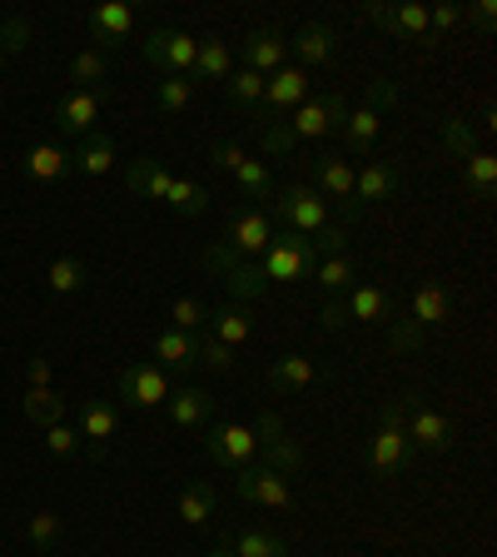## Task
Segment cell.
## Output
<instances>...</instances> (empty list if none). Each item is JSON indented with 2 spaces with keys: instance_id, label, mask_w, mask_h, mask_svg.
Wrapping results in <instances>:
<instances>
[{
  "instance_id": "cell-6",
  "label": "cell",
  "mask_w": 497,
  "mask_h": 557,
  "mask_svg": "<svg viewBox=\"0 0 497 557\" xmlns=\"http://www.w3.org/2000/svg\"><path fill=\"white\" fill-rule=\"evenodd\" d=\"M170 373L154 369V363H125L115 379V398L125 408H164V398H170Z\"/></svg>"
},
{
  "instance_id": "cell-21",
  "label": "cell",
  "mask_w": 497,
  "mask_h": 557,
  "mask_svg": "<svg viewBox=\"0 0 497 557\" xmlns=\"http://www.w3.org/2000/svg\"><path fill=\"white\" fill-rule=\"evenodd\" d=\"M75 429H80V438L85 443H95V453L104 448V443L120 433V404H110V398H85L80 408H75Z\"/></svg>"
},
{
  "instance_id": "cell-14",
  "label": "cell",
  "mask_w": 497,
  "mask_h": 557,
  "mask_svg": "<svg viewBox=\"0 0 497 557\" xmlns=\"http://www.w3.org/2000/svg\"><path fill=\"white\" fill-rule=\"evenodd\" d=\"M164 413H170L174 429H199V423L214 418V394L199 388V383H179V388H170V398H164Z\"/></svg>"
},
{
  "instance_id": "cell-41",
  "label": "cell",
  "mask_w": 497,
  "mask_h": 557,
  "mask_svg": "<svg viewBox=\"0 0 497 557\" xmlns=\"http://www.w3.org/2000/svg\"><path fill=\"white\" fill-rule=\"evenodd\" d=\"M443 145H448L452 160H468V154H477V125L463 115H452L443 120Z\"/></svg>"
},
{
  "instance_id": "cell-34",
  "label": "cell",
  "mask_w": 497,
  "mask_h": 557,
  "mask_svg": "<svg viewBox=\"0 0 497 557\" xmlns=\"http://www.w3.org/2000/svg\"><path fill=\"white\" fill-rule=\"evenodd\" d=\"M214 508H220V493H214V483L179 487V518H185L189 528H204V522L214 518Z\"/></svg>"
},
{
  "instance_id": "cell-53",
  "label": "cell",
  "mask_w": 497,
  "mask_h": 557,
  "mask_svg": "<svg viewBox=\"0 0 497 557\" xmlns=\"http://www.w3.org/2000/svg\"><path fill=\"white\" fill-rule=\"evenodd\" d=\"M428 344V334L413 324V319H394V329H388V348H398V354H413V348Z\"/></svg>"
},
{
  "instance_id": "cell-9",
  "label": "cell",
  "mask_w": 497,
  "mask_h": 557,
  "mask_svg": "<svg viewBox=\"0 0 497 557\" xmlns=\"http://www.w3.org/2000/svg\"><path fill=\"white\" fill-rule=\"evenodd\" d=\"M204 453L220 468H234V473H239V468L254 463L259 438H254V429H249V423H214V429H209V438H204Z\"/></svg>"
},
{
  "instance_id": "cell-50",
  "label": "cell",
  "mask_w": 497,
  "mask_h": 557,
  "mask_svg": "<svg viewBox=\"0 0 497 557\" xmlns=\"http://www.w3.org/2000/svg\"><path fill=\"white\" fill-rule=\"evenodd\" d=\"M269 468H278L284 478H294L303 468V448L294 438H278V443H269Z\"/></svg>"
},
{
  "instance_id": "cell-45",
  "label": "cell",
  "mask_w": 497,
  "mask_h": 557,
  "mask_svg": "<svg viewBox=\"0 0 497 557\" xmlns=\"http://www.w3.org/2000/svg\"><path fill=\"white\" fill-rule=\"evenodd\" d=\"M348 230H353V224H344V220L334 224V220H328L319 234H309V249H313L319 259H328V255H348Z\"/></svg>"
},
{
  "instance_id": "cell-7",
  "label": "cell",
  "mask_w": 497,
  "mask_h": 557,
  "mask_svg": "<svg viewBox=\"0 0 497 557\" xmlns=\"http://www.w3.org/2000/svg\"><path fill=\"white\" fill-rule=\"evenodd\" d=\"M403 433H408V443L423 448V453H448L452 448V423L433 404H423L418 394L403 398Z\"/></svg>"
},
{
  "instance_id": "cell-54",
  "label": "cell",
  "mask_w": 497,
  "mask_h": 557,
  "mask_svg": "<svg viewBox=\"0 0 497 557\" xmlns=\"http://www.w3.org/2000/svg\"><path fill=\"white\" fill-rule=\"evenodd\" d=\"M249 429H254L259 448H269V443H278V438H289V429H284V418H278L274 408H259V418L249 423Z\"/></svg>"
},
{
  "instance_id": "cell-24",
  "label": "cell",
  "mask_w": 497,
  "mask_h": 557,
  "mask_svg": "<svg viewBox=\"0 0 497 557\" xmlns=\"http://www.w3.org/2000/svg\"><path fill=\"white\" fill-rule=\"evenodd\" d=\"M348 304V319H359V324H383V319H394V294L383 289V284H353L344 294Z\"/></svg>"
},
{
  "instance_id": "cell-8",
  "label": "cell",
  "mask_w": 497,
  "mask_h": 557,
  "mask_svg": "<svg viewBox=\"0 0 497 557\" xmlns=\"http://www.w3.org/2000/svg\"><path fill=\"white\" fill-rule=\"evenodd\" d=\"M344 120H348V104H344V95H319V100H303L299 110H294V120H289V129H294V139H324V135H338L344 129Z\"/></svg>"
},
{
  "instance_id": "cell-59",
  "label": "cell",
  "mask_w": 497,
  "mask_h": 557,
  "mask_svg": "<svg viewBox=\"0 0 497 557\" xmlns=\"http://www.w3.org/2000/svg\"><path fill=\"white\" fill-rule=\"evenodd\" d=\"M458 21H463V5H433L428 11V35L433 30H452Z\"/></svg>"
},
{
  "instance_id": "cell-4",
  "label": "cell",
  "mask_w": 497,
  "mask_h": 557,
  "mask_svg": "<svg viewBox=\"0 0 497 557\" xmlns=\"http://www.w3.org/2000/svg\"><path fill=\"white\" fill-rule=\"evenodd\" d=\"M234 498L254 503V508H274V512L294 508V478H284L269 463H249V468H239V478H234Z\"/></svg>"
},
{
  "instance_id": "cell-15",
  "label": "cell",
  "mask_w": 497,
  "mask_h": 557,
  "mask_svg": "<svg viewBox=\"0 0 497 557\" xmlns=\"http://www.w3.org/2000/svg\"><path fill=\"white\" fill-rule=\"evenodd\" d=\"M129 35H135V11H129L125 0H104V5H95L90 11L95 50H115L120 40H129Z\"/></svg>"
},
{
  "instance_id": "cell-29",
  "label": "cell",
  "mask_w": 497,
  "mask_h": 557,
  "mask_svg": "<svg viewBox=\"0 0 497 557\" xmlns=\"http://www.w3.org/2000/svg\"><path fill=\"white\" fill-rule=\"evenodd\" d=\"M21 413H25V423H30V429H55V423H65L70 404L55 394V388H25Z\"/></svg>"
},
{
  "instance_id": "cell-33",
  "label": "cell",
  "mask_w": 497,
  "mask_h": 557,
  "mask_svg": "<svg viewBox=\"0 0 497 557\" xmlns=\"http://www.w3.org/2000/svg\"><path fill=\"white\" fill-rule=\"evenodd\" d=\"M110 81V55L104 50H80V55L70 60V90H104Z\"/></svg>"
},
{
  "instance_id": "cell-39",
  "label": "cell",
  "mask_w": 497,
  "mask_h": 557,
  "mask_svg": "<svg viewBox=\"0 0 497 557\" xmlns=\"http://www.w3.org/2000/svg\"><path fill=\"white\" fill-rule=\"evenodd\" d=\"M164 205H170L174 214H185V220H199V214L209 209V189L195 185V180H174L170 195H164Z\"/></svg>"
},
{
  "instance_id": "cell-28",
  "label": "cell",
  "mask_w": 497,
  "mask_h": 557,
  "mask_svg": "<svg viewBox=\"0 0 497 557\" xmlns=\"http://www.w3.org/2000/svg\"><path fill=\"white\" fill-rule=\"evenodd\" d=\"M229 547H234V557H289V543L278 533H269V528H259V522L234 528Z\"/></svg>"
},
{
  "instance_id": "cell-11",
  "label": "cell",
  "mask_w": 497,
  "mask_h": 557,
  "mask_svg": "<svg viewBox=\"0 0 497 557\" xmlns=\"http://www.w3.org/2000/svg\"><path fill=\"white\" fill-rule=\"evenodd\" d=\"M104 110V90H65L55 100V129L70 139H90Z\"/></svg>"
},
{
  "instance_id": "cell-62",
  "label": "cell",
  "mask_w": 497,
  "mask_h": 557,
  "mask_svg": "<svg viewBox=\"0 0 497 557\" xmlns=\"http://www.w3.org/2000/svg\"><path fill=\"white\" fill-rule=\"evenodd\" d=\"M204 557H234V547H229V537H224L220 547H214V553H204Z\"/></svg>"
},
{
  "instance_id": "cell-16",
  "label": "cell",
  "mask_w": 497,
  "mask_h": 557,
  "mask_svg": "<svg viewBox=\"0 0 497 557\" xmlns=\"http://www.w3.org/2000/svg\"><path fill=\"white\" fill-rule=\"evenodd\" d=\"M70 145L65 139H40V145H30L21 160V174L30 180V185H50V180H60V174H70Z\"/></svg>"
},
{
  "instance_id": "cell-31",
  "label": "cell",
  "mask_w": 497,
  "mask_h": 557,
  "mask_svg": "<svg viewBox=\"0 0 497 557\" xmlns=\"http://www.w3.org/2000/svg\"><path fill=\"white\" fill-rule=\"evenodd\" d=\"M85 284H90V269H85V259H80V255H60V259H50V269H46V289L55 294V299H65V294H80Z\"/></svg>"
},
{
  "instance_id": "cell-40",
  "label": "cell",
  "mask_w": 497,
  "mask_h": 557,
  "mask_svg": "<svg viewBox=\"0 0 497 557\" xmlns=\"http://www.w3.org/2000/svg\"><path fill=\"white\" fill-rule=\"evenodd\" d=\"M154 100H160L164 115H179L195 100V81L189 75H164V81H154Z\"/></svg>"
},
{
  "instance_id": "cell-42",
  "label": "cell",
  "mask_w": 497,
  "mask_h": 557,
  "mask_svg": "<svg viewBox=\"0 0 497 557\" xmlns=\"http://www.w3.org/2000/svg\"><path fill=\"white\" fill-rule=\"evenodd\" d=\"M204 324H209V309L199 299H189V294L170 299V329H179V334H204Z\"/></svg>"
},
{
  "instance_id": "cell-60",
  "label": "cell",
  "mask_w": 497,
  "mask_h": 557,
  "mask_svg": "<svg viewBox=\"0 0 497 557\" xmlns=\"http://www.w3.org/2000/svg\"><path fill=\"white\" fill-rule=\"evenodd\" d=\"M25 379H30V388H50L55 369H50V359H30V363H25Z\"/></svg>"
},
{
  "instance_id": "cell-44",
  "label": "cell",
  "mask_w": 497,
  "mask_h": 557,
  "mask_svg": "<svg viewBox=\"0 0 497 557\" xmlns=\"http://www.w3.org/2000/svg\"><path fill=\"white\" fill-rule=\"evenodd\" d=\"M463 180L477 189V195L487 199V195H493V185H497V160H493V154H487V150L468 154V160H463Z\"/></svg>"
},
{
  "instance_id": "cell-56",
  "label": "cell",
  "mask_w": 497,
  "mask_h": 557,
  "mask_svg": "<svg viewBox=\"0 0 497 557\" xmlns=\"http://www.w3.org/2000/svg\"><path fill=\"white\" fill-rule=\"evenodd\" d=\"M244 160H249V154H244L239 145H224V139H220V145H209V164H214V170H224V174H234Z\"/></svg>"
},
{
  "instance_id": "cell-36",
  "label": "cell",
  "mask_w": 497,
  "mask_h": 557,
  "mask_svg": "<svg viewBox=\"0 0 497 557\" xmlns=\"http://www.w3.org/2000/svg\"><path fill=\"white\" fill-rule=\"evenodd\" d=\"M378 129H383V120L373 115V110H353V115L344 120V145H348V154H373V145H378Z\"/></svg>"
},
{
  "instance_id": "cell-49",
  "label": "cell",
  "mask_w": 497,
  "mask_h": 557,
  "mask_svg": "<svg viewBox=\"0 0 497 557\" xmlns=\"http://www.w3.org/2000/svg\"><path fill=\"white\" fill-rule=\"evenodd\" d=\"M234 348L229 344H214L209 334H199V369H209V373H234Z\"/></svg>"
},
{
  "instance_id": "cell-55",
  "label": "cell",
  "mask_w": 497,
  "mask_h": 557,
  "mask_svg": "<svg viewBox=\"0 0 497 557\" xmlns=\"http://www.w3.org/2000/svg\"><path fill=\"white\" fill-rule=\"evenodd\" d=\"M234 264H244V255H234V249H229L224 239H220V244H209V249H204V269H209V274H220V278H224Z\"/></svg>"
},
{
  "instance_id": "cell-5",
  "label": "cell",
  "mask_w": 497,
  "mask_h": 557,
  "mask_svg": "<svg viewBox=\"0 0 497 557\" xmlns=\"http://www.w3.org/2000/svg\"><path fill=\"white\" fill-rule=\"evenodd\" d=\"M139 50H145V60H150L154 70H164V75H189V70H195V55H199V40L189 30L160 25V30H150L139 40Z\"/></svg>"
},
{
  "instance_id": "cell-26",
  "label": "cell",
  "mask_w": 497,
  "mask_h": 557,
  "mask_svg": "<svg viewBox=\"0 0 497 557\" xmlns=\"http://www.w3.org/2000/svg\"><path fill=\"white\" fill-rule=\"evenodd\" d=\"M448 309H452L448 289L428 278L423 289H413V304H408V319H413V324L423 329V334H428V329H443V324H448Z\"/></svg>"
},
{
  "instance_id": "cell-35",
  "label": "cell",
  "mask_w": 497,
  "mask_h": 557,
  "mask_svg": "<svg viewBox=\"0 0 497 557\" xmlns=\"http://www.w3.org/2000/svg\"><path fill=\"white\" fill-rule=\"evenodd\" d=\"M234 185H239V195L249 199V205H264V199H274L278 189H274V174H269V164L264 160H244L239 170H234Z\"/></svg>"
},
{
  "instance_id": "cell-47",
  "label": "cell",
  "mask_w": 497,
  "mask_h": 557,
  "mask_svg": "<svg viewBox=\"0 0 497 557\" xmlns=\"http://www.w3.org/2000/svg\"><path fill=\"white\" fill-rule=\"evenodd\" d=\"M25 537H30L35 553H50V547H55V537H60V518L50 508H40L30 522H25Z\"/></svg>"
},
{
  "instance_id": "cell-19",
  "label": "cell",
  "mask_w": 497,
  "mask_h": 557,
  "mask_svg": "<svg viewBox=\"0 0 497 557\" xmlns=\"http://www.w3.org/2000/svg\"><path fill=\"white\" fill-rule=\"evenodd\" d=\"M294 55H299V70H313V65H328L338 55V30L324 21H309L294 30Z\"/></svg>"
},
{
  "instance_id": "cell-20",
  "label": "cell",
  "mask_w": 497,
  "mask_h": 557,
  "mask_svg": "<svg viewBox=\"0 0 497 557\" xmlns=\"http://www.w3.org/2000/svg\"><path fill=\"white\" fill-rule=\"evenodd\" d=\"M154 369H164V373L199 369V334H179V329L154 334Z\"/></svg>"
},
{
  "instance_id": "cell-27",
  "label": "cell",
  "mask_w": 497,
  "mask_h": 557,
  "mask_svg": "<svg viewBox=\"0 0 497 557\" xmlns=\"http://www.w3.org/2000/svg\"><path fill=\"white\" fill-rule=\"evenodd\" d=\"M125 185H129V195L135 199H164L170 195V185H174V174L164 170L160 160H129V170H125Z\"/></svg>"
},
{
  "instance_id": "cell-32",
  "label": "cell",
  "mask_w": 497,
  "mask_h": 557,
  "mask_svg": "<svg viewBox=\"0 0 497 557\" xmlns=\"http://www.w3.org/2000/svg\"><path fill=\"white\" fill-rule=\"evenodd\" d=\"M313 284H319L324 294H348L353 284H359V259H353V255L319 259V269H313Z\"/></svg>"
},
{
  "instance_id": "cell-12",
  "label": "cell",
  "mask_w": 497,
  "mask_h": 557,
  "mask_svg": "<svg viewBox=\"0 0 497 557\" xmlns=\"http://www.w3.org/2000/svg\"><path fill=\"white\" fill-rule=\"evenodd\" d=\"M313 185H319V195L344 205V224H359L363 209L353 205V164H348L344 154H319V160H313Z\"/></svg>"
},
{
  "instance_id": "cell-17",
  "label": "cell",
  "mask_w": 497,
  "mask_h": 557,
  "mask_svg": "<svg viewBox=\"0 0 497 557\" xmlns=\"http://www.w3.org/2000/svg\"><path fill=\"white\" fill-rule=\"evenodd\" d=\"M244 70H254V75H274V70H284V60H289V40H284V30H254L249 40H244Z\"/></svg>"
},
{
  "instance_id": "cell-1",
  "label": "cell",
  "mask_w": 497,
  "mask_h": 557,
  "mask_svg": "<svg viewBox=\"0 0 497 557\" xmlns=\"http://www.w3.org/2000/svg\"><path fill=\"white\" fill-rule=\"evenodd\" d=\"M413 463V443L403 433V398H388L378 408V429H373V448H369V468L378 478H398Z\"/></svg>"
},
{
  "instance_id": "cell-63",
  "label": "cell",
  "mask_w": 497,
  "mask_h": 557,
  "mask_svg": "<svg viewBox=\"0 0 497 557\" xmlns=\"http://www.w3.org/2000/svg\"><path fill=\"white\" fill-rule=\"evenodd\" d=\"M5 60H11V55H5V50H0V75H5Z\"/></svg>"
},
{
  "instance_id": "cell-13",
  "label": "cell",
  "mask_w": 497,
  "mask_h": 557,
  "mask_svg": "<svg viewBox=\"0 0 497 557\" xmlns=\"http://www.w3.org/2000/svg\"><path fill=\"white\" fill-rule=\"evenodd\" d=\"M403 189V174L394 170L388 160H369L363 170H353V205L369 209V205H383Z\"/></svg>"
},
{
  "instance_id": "cell-48",
  "label": "cell",
  "mask_w": 497,
  "mask_h": 557,
  "mask_svg": "<svg viewBox=\"0 0 497 557\" xmlns=\"http://www.w3.org/2000/svg\"><path fill=\"white\" fill-rule=\"evenodd\" d=\"M46 448L55 453V458H80L85 453V438L75 423H55V429H46Z\"/></svg>"
},
{
  "instance_id": "cell-43",
  "label": "cell",
  "mask_w": 497,
  "mask_h": 557,
  "mask_svg": "<svg viewBox=\"0 0 497 557\" xmlns=\"http://www.w3.org/2000/svg\"><path fill=\"white\" fill-rule=\"evenodd\" d=\"M224 85H229V100L239 110H259L264 104V75H254V70H234Z\"/></svg>"
},
{
  "instance_id": "cell-30",
  "label": "cell",
  "mask_w": 497,
  "mask_h": 557,
  "mask_svg": "<svg viewBox=\"0 0 497 557\" xmlns=\"http://www.w3.org/2000/svg\"><path fill=\"white\" fill-rule=\"evenodd\" d=\"M189 75H199V81H229V75H234L229 40H220V35H204V40H199V55H195V70H189Z\"/></svg>"
},
{
  "instance_id": "cell-22",
  "label": "cell",
  "mask_w": 497,
  "mask_h": 557,
  "mask_svg": "<svg viewBox=\"0 0 497 557\" xmlns=\"http://www.w3.org/2000/svg\"><path fill=\"white\" fill-rule=\"evenodd\" d=\"M204 334L214 338V344H229V348H239L244 338L254 334V313H249V304H220V309H209V324H204Z\"/></svg>"
},
{
  "instance_id": "cell-64",
  "label": "cell",
  "mask_w": 497,
  "mask_h": 557,
  "mask_svg": "<svg viewBox=\"0 0 497 557\" xmlns=\"http://www.w3.org/2000/svg\"><path fill=\"white\" fill-rule=\"evenodd\" d=\"M0 21H5V15H0Z\"/></svg>"
},
{
  "instance_id": "cell-18",
  "label": "cell",
  "mask_w": 497,
  "mask_h": 557,
  "mask_svg": "<svg viewBox=\"0 0 497 557\" xmlns=\"http://www.w3.org/2000/svg\"><path fill=\"white\" fill-rule=\"evenodd\" d=\"M319 379H324V369H319L313 359H303V354H278L264 373V383L274 388V394H303V388L319 383Z\"/></svg>"
},
{
  "instance_id": "cell-25",
  "label": "cell",
  "mask_w": 497,
  "mask_h": 557,
  "mask_svg": "<svg viewBox=\"0 0 497 557\" xmlns=\"http://www.w3.org/2000/svg\"><path fill=\"white\" fill-rule=\"evenodd\" d=\"M115 160H120L115 139H110V135H100V129H95V135L85 139L80 150L70 154V170H75V174H85V180H100V174H110V170H115Z\"/></svg>"
},
{
  "instance_id": "cell-3",
  "label": "cell",
  "mask_w": 497,
  "mask_h": 557,
  "mask_svg": "<svg viewBox=\"0 0 497 557\" xmlns=\"http://www.w3.org/2000/svg\"><path fill=\"white\" fill-rule=\"evenodd\" d=\"M259 269H264L269 284H299V278H313L319 269V255L309 249L303 234H274L269 249L259 255Z\"/></svg>"
},
{
  "instance_id": "cell-23",
  "label": "cell",
  "mask_w": 497,
  "mask_h": 557,
  "mask_svg": "<svg viewBox=\"0 0 497 557\" xmlns=\"http://www.w3.org/2000/svg\"><path fill=\"white\" fill-rule=\"evenodd\" d=\"M309 100V70L284 65L264 81V110H299Z\"/></svg>"
},
{
  "instance_id": "cell-46",
  "label": "cell",
  "mask_w": 497,
  "mask_h": 557,
  "mask_svg": "<svg viewBox=\"0 0 497 557\" xmlns=\"http://www.w3.org/2000/svg\"><path fill=\"white\" fill-rule=\"evenodd\" d=\"M394 35L428 40V5H394Z\"/></svg>"
},
{
  "instance_id": "cell-61",
  "label": "cell",
  "mask_w": 497,
  "mask_h": 557,
  "mask_svg": "<svg viewBox=\"0 0 497 557\" xmlns=\"http://www.w3.org/2000/svg\"><path fill=\"white\" fill-rule=\"evenodd\" d=\"M363 15H369V21L378 25V30L394 35V5H378V0H369V5H363Z\"/></svg>"
},
{
  "instance_id": "cell-10",
  "label": "cell",
  "mask_w": 497,
  "mask_h": 557,
  "mask_svg": "<svg viewBox=\"0 0 497 557\" xmlns=\"http://www.w3.org/2000/svg\"><path fill=\"white\" fill-rule=\"evenodd\" d=\"M269 239H274V220H269V209H254L244 205L229 214V224H224V244H229L234 255H264Z\"/></svg>"
},
{
  "instance_id": "cell-37",
  "label": "cell",
  "mask_w": 497,
  "mask_h": 557,
  "mask_svg": "<svg viewBox=\"0 0 497 557\" xmlns=\"http://www.w3.org/2000/svg\"><path fill=\"white\" fill-rule=\"evenodd\" d=\"M254 135H259V150H264V160H289V154L299 150V139H294L289 120H259Z\"/></svg>"
},
{
  "instance_id": "cell-38",
  "label": "cell",
  "mask_w": 497,
  "mask_h": 557,
  "mask_svg": "<svg viewBox=\"0 0 497 557\" xmlns=\"http://www.w3.org/2000/svg\"><path fill=\"white\" fill-rule=\"evenodd\" d=\"M224 284H229V299H234V304H254L259 294L269 289L264 269H259V264H249V259H244V264H234L229 274H224Z\"/></svg>"
},
{
  "instance_id": "cell-57",
  "label": "cell",
  "mask_w": 497,
  "mask_h": 557,
  "mask_svg": "<svg viewBox=\"0 0 497 557\" xmlns=\"http://www.w3.org/2000/svg\"><path fill=\"white\" fill-rule=\"evenodd\" d=\"M463 21L477 25L483 35H493V25H497V0H477V5H463Z\"/></svg>"
},
{
  "instance_id": "cell-58",
  "label": "cell",
  "mask_w": 497,
  "mask_h": 557,
  "mask_svg": "<svg viewBox=\"0 0 497 557\" xmlns=\"http://www.w3.org/2000/svg\"><path fill=\"white\" fill-rule=\"evenodd\" d=\"M319 324H324V329H344V324H348V304H344V294H328L324 313H319Z\"/></svg>"
},
{
  "instance_id": "cell-52",
  "label": "cell",
  "mask_w": 497,
  "mask_h": 557,
  "mask_svg": "<svg viewBox=\"0 0 497 557\" xmlns=\"http://www.w3.org/2000/svg\"><path fill=\"white\" fill-rule=\"evenodd\" d=\"M25 46H30V21H25V15L0 21V50H5V55H21Z\"/></svg>"
},
{
  "instance_id": "cell-2",
  "label": "cell",
  "mask_w": 497,
  "mask_h": 557,
  "mask_svg": "<svg viewBox=\"0 0 497 557\" xmlns=\"http://www.w3.org/2000/svg\"><path fill=\"white\" fill-rule=\"evenodd\" d=\"M269 220L284 224V234H319L328 224V199L309 185H289L274 195V209H269Z\"/></svg>"
},
{
  "instance_id": "cell-51",
  "label": "cell",
  "mask_w": 497,
  "mask_h": 557,
  "mask_svg": "<svg viewBox=\"0 0 497 557\" xmlns=\"http://www.w3.org/2000/svg\"><path fill=\"white\" fill-rule=\"evenodd\" d=\"M398 100H403V90H398V81H373L369 85V100H363V110H373V115H388V110H398Z\"/></svg>"
}]
</instances>
